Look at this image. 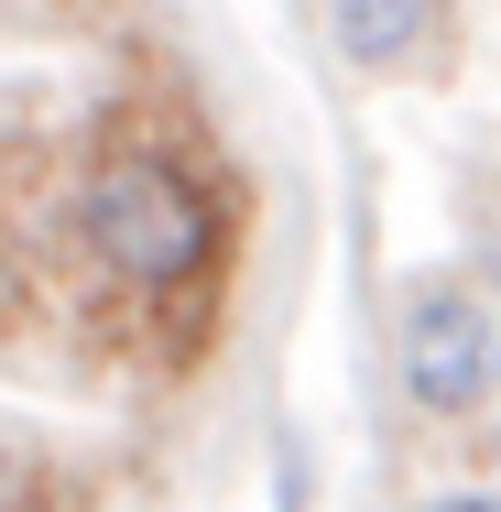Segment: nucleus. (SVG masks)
<instances>
[{
	"mask_svg": "<svg viewBox=\"0 0 501 512\" xmlns=\"http://www.w3.org/2000/svg\"><path fill=\"white\" fill-rule=\"evenodd\" d=\"M251 197L186 99H120L55 142V273L99 360L197 371L240 295Z\"/></svg>",
	"mask_w": 501,
	"mask_h": 512,
	"instance_id": "1",
	"label": "nucleus"
},
{
	"mask_svg": "<svg viewBox=\"0 0 501 512\" xmlns=\"http://www.w3.org/2000/svg\"><path fill=\"white\" fill-rule=\"evenodd\" d=\"M327 66L360 88H447L469 66V11L458 0H316Z\"/></svg>",
	"mask_w": 501,
	"mask_h": 512,
	"instance_id": "3",
	"label": "nucleus"
},
{
	"mask_svg": "<svg viewBox=\"0 0 501 512\" xmlns=\"http://www.w3.org/2000/svg\"><path fill=\"white\" fill-rule=\"evenodd\" d=\"M393 414L414 436H491L501 425V284L480 262H425L393 284Z\"/></svg>",
	"mask_w": 501,
	"mask_h": 512,
	"instance_id": "2",
	"label": "nucleus"
},
{
	"mask_svg": "<svg viewBox=\"0 0 501 512\" xmlns=\"http://www.w3.org/2000/svg\"><path fill=\"white\" fill-rule=\"evenodd\" d=\"M414 512H501V480H491V469H480V480H436Z\"/></svg>",
	"mask_w": 501,
	"mask_h": 512,
	"instance_id": "5",
	"label": "nucleus"
},
{
	"mask_svg": "<svg viewBox=\"0 0 501 512\" xmlns=\"http://www.w3.org/2000/svg\"><path fill=\"white\" fill-rule=\"evenodd\" d=\"M0 512H66V469L11 425H0Z\"/></svg>",
	"mask_w": 501,
	"mask_h": 512,
	"instance_id": "4",
	"label": "nucleus"
},
{
	"mask_svg": "<svg viewBox=\"0 0 501 512\" xmlns=\"http://www.w3.org/2000/svg\"><path fill=\"white\" fill-rule=\"evenodd\" d=\"M491 480H501V425H491Z\"/></svg>",
	"mask_w": 501,
	"mask_h": 512,
	"instance_id": "6",
	"label": "nucleus"
}]
</instances>
